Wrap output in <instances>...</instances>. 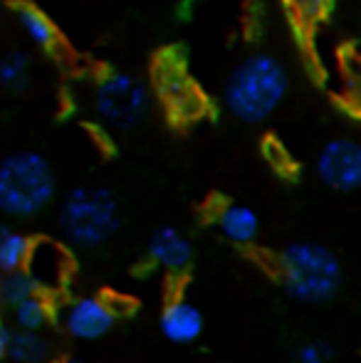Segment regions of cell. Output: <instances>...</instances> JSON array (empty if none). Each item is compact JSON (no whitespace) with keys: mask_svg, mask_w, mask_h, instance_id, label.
Returning a JSON list of instances; mask_svg holds the SVG:
<instances>
[{"mask_svg":"<svg viewBox=\"0 0 361 363\" xmlns=\"http://www.w3.org/2000/svg\"><path fill=\"white\" fill-rule=\"evenodd\" d=\"M57 196L55 168L38 151H15L0 161V216L38 218Z\"/></svg>","mask_w":361,"mask_h":363,"instance_id":"obj_3","label":"cell"},{"mask_svg":"<svg viewBox=\"0 0 361 363\" xmlns=\"http://www.w3.org/2000/svg\"><path fill=\"white\" fill-rule=\"evenodd\" d=\"M0 306H3V272H0Z\"/></svg>","mask_w":361,"mask_h":363,"instance_id":"obj_26","label":"cell"},{"mask_svg":"<svg viewBox=\"0 0 361 363\" xmlns=\"http://www.w3.org/2000/svg\"><path fill=\"white\" fill-rule=\"evenodd\" d=\"M317 178L339 193H354L361 188V141L339 136L327 141L314 158Z\"/></svg>","mask_w":361,"mask_h":363,"instance_id":"obj_7","label":"cell"},{"mask_svg":"<svg viewBox=\"0 0 361 363\" xmlns=\"http://www.w3.org/2000/svg\"><path fill=\"white\" fill-rule=\"evenodd\" d=\"M344 99L361 116V57L347 60L344 65Z\"/></svg>","mask_w":361,"mask_h":363,"instance_id":"obj_20","label":"cell"},{"mask_svg":"<svg viewBox=\"0 0 361 363\" xmlns=\"http://www.w3.org/2000/svg\"><path fill=\"white\" fill-rule=\"evenodd\" d=\"M277 279L292 299L304 304H324L342 289L344 267L337 252L327 245L299 240L279 250Z\"/></svg>","mask_w":361,"mask_h":363,"instance_id":"obj_2","label":"cell"},{"mask_svg":"<svg viewBox=\"0 0 361 363\" xmlns=\"http://www.w3.org/2000/svg\"><path fill=\"white\" fill-rule=\"evenodd\" d=\"M287 5L299 25H317L327 18L332 0H287Z\"/></svg>","mask_w":361,"mask_h":363,"instance_id":"obj_19","label":"cell"},{"mask_svg":"<svg viewBox=\"0 0 361 363\" xmlns=\"http://www.w3.org/2000/svg\"><path fill=\"white\" fill-rule=\"evenodd\" d=\"M62 324L72 339L99 341L114 329L116 306L104 296H79L65 306Z\"/></svg>","mask_w":361,"mask_h":363,"instance_id":"obj_9","label":"cell"},{"mask_svg":"<svg viewBox=\"0 0 361 363\" xmlns=\"http://www.w3.org/2000/svg\"><path fill=\"white\" fill-rule=\"evenodd\" d=\"M159 329L171 344L188 346V344H196L203 336L206 319H203L201 309L193 301H188L186 296H174L161 309Z\"/></svg>","mask_w":361,"mask_h":363,"instance_id":"obj_11","label":"cell"},{"mask_svg":"<svg viewBox=\"0 0 361 363\" xmlns=\"http://www.w3.org/2000/svg\"><path fill=\"white\" fill-rule=\"evenodd\" d=\"M25 272L33 277L35 287L43 294L52 296L67 289L70 274H72V257L67 247L55 240H33L30 255L25 259Z\"/></svg>","mask_w":361,"mask_h":363,"instance_id":"obj_8","label":"cell"},{"mask_svg":"<svg viewBox=\"0 0 361 363\" xmlns=\"http://www.w3.org/2000/svg\"><path fill=\"white\" fill-rule=\"evenodd\" d=\"M8 228H10V225H8V223H3V220H0V238H3V235L8 233Z\"/></svg>","mask_w":361,"mask_h":363,"instance_id":"obj_25","label":"cell"},{"mask_svg":"<svg viewBox=\"0 0 361 363\" xmlns=\"http://www.w3.org/2000/svg\"><path fill=\"white\" fill-rule=\"evenodd\" d=\"M289 91L287 67L274 55L255 52L235 65L226 79L223 101L235 119L260 124L270 119Z\"/></svg>","mask_w":361,"mask_h":363,"instance_id":"obj_1","label":"cell"},{"mask_svg":"<svg viewBox=\"0 0 361 363\" xmlns=\"http://www.w3.org/2000/svg\"><path fill=\"white\" fill-rule=\"evenodd\" d=\"M13 334H15V326L8 324V321H0V361H8V351H10V344H13Z\"/></svg>","mask_w":361,"mask_h":363,"instance_id":"obj_23","label":"cell"},{"mask_svg":"<svg viewBox=\"0 0 361 363\" xmlns=\"http://www.w3.org/2000/svg\"><path fill=\"white\" fill-rule=\"evenodd\" d=\"M38 287H35L33 277L23 269H15V272H5L3 274V304L8 309H13L15 304H20L28 296L38 294Z\"/></svg>","mask_w":361,"mask_h":363,"instance_id":"obj_18","label":"cell"},{"mask_svg":"<svg viewBox=\"0 0 361 363\" xmlns=\"http://www.w3.org/2000/svg\"><path fill=\"white\" fill-rule=\"evenodd\" d=\"M334 361V351L327 341H302V344L294 349L292 363H332Z\"/></svg>","mask_w":361,"mask_h":363,"instance_id":"obj_21","label":"cell"},{"mask_svg":"<svg viewBox=\"0 0 361 363\" xmlns=\"http://www.w3.org/2000/svg\"><path fill=\"white\" fill-rule=\"evenodd\" d=\"M198 3H201V0H176L174 18L179 20V23H191L198 13Z\"/></svg>","mask_w":361,"mask_h":363,"instance_id":"obj_22","label":"cell"},{"mask_svg":"<svg viewBox=\"0 0 361 363\" xmlns=\"http://www.w3.org/2000/svg\"><path fill=\"white\" fill-rule=\"evenodd\" d=\"M50 356V344L43 331L15 329L13 344L8 351V361L13 363H45Z\"/></svg>","mask_w":361,"mask_h":363,"instance_id":"obj_16","label":"cell"},{"mask_svg":"<svg viewBox=\"0 0 361 363\" xmlns=\"http://www.w3.org/2000/svg\"><path fill=\"white\" fill-rule=\"evenodd\" d=\"M13 326L15 329H30V331H43L45 326L52 321V301L48 294L38 291V294L28 296L13 309Z\"/></svg>","mask_w":361,"mask_h":363,"instance_id":"obj_14","label":"cell"},{"mask_svg":"<svg viewBox=\"0 0 361 363\" xmlns=\"http://www.w3.org/2000/svg\"><path fill=\"white\" fill-rule=\"evenodd\" d=\"M146 257L154 267H161L164 272L183 274L193 262V245L179 228L164 225L149 238Z\"/></svg>","mask_w":361,"mask_h":363,"instance_id":"obj_10","label":"cell"},{"mask_svg":"<svg viewBox=\"0 0 361 363\" xmlns=\"http://www.w3.org/2000/svg\"><path fill=\"white\" fill-rule=\"evenodd\" d=\"M213 223L228 242L240 247L252 245L260 235V218L250 206H243V203H223L216 211Z\"/></svg>","mask_w":361,"mask_h":363,"instance_id":"obj_12","label":"cell"},{"mask_svg":"<svg viewBox=\"0 0 361 363\" xmlns=\"http://www.w3.org/2000/svg\"><path fill=\"white\" fill-rule=\"evenodd\" d=\"M116 363H129V361H116Z\"/></svg>","mask_w":361,"mask_h":363,"instance_id":"obj_27","label":"cell"},{"mask_svg":"<svg viewBox=\"0 0 361 363\" xmlns=\"http://www.w3.org/2000/svg\"><path fill=\"white\" fill-rule=\"evenodd\" d=\"M60 363H87L84 359H79V356H67V359H62Z\"/></svg>","mask_w":361,"mask_h":363,"instance_id":"obj_24","label":"cell"},{"mask_svg":"<svg viewBox=\"0 0 361 363\" xmlns=\"http://www.w3.org/2000/svg\"><path fill=\"white\" fill-rule=\"evenodd\" d=\"M30 245H33V240L10 225L8 233L0 238V272L5 274V272H15V269H23L25 259L30 255Z\"/></svg>","mask_w":361,"mask_h":363,"instance_id":"obj_17","label":"cell"},{"mask_svg":"<svg viewBox=\"0 0 361 363\" xmlns=\"http://www.w3.org/2000/svg\"><path fill=\"white\" fill-rule=\"evenodd\" d=\"M154 84L156 94L164 101L171 119L179 124L198 121L208 109V99L186 69V62L181 57V50L169 48L156 57L154 65Z\"/></svg>","mask_w":361,"mask_h":363,"instance_id":"obj_6","label":"cell"},{"mask_svg":"<svg viewBox=\"0 0 361 363\" xmlns=\"http://www.w3.org/2000/svg\"><path fill=\"white\" fill-rule=\"evenodd\" d=\"M57 228L72 247L94 250L106 245L121 228L119 201L109 188L77 186L57 208Z\"/></svg>","mask_w":361,"mask_h":363,"instance_id":"obj_4","label":"cell"},{"mask_svg":"<svg viewBox=\"0 0 361 363\" xmlns=\"http://www.w3.org/2000/svg\"><path fill=\"white\" fill-rule=\"evenodd\" d=\"M15 18H18L20 30L25 33V38L43 52H55L60 48V30L55 28V23L50 20V15H45L40 8L30 3H18L15 8Z\"/></svg>","mask_w":361,"mask_h":363,"instance_id":"obj_13","label":"cell"},{"mask_svg":"<svg viewBox=\"0 0 361 363\" xmlns=\"http://www.w3.org/2000/svg\"><path fill=\"white\" fill-rule=\"evenodd\" d=\"M33 82V62L30 55L23 50H10L0 55V89L5 91H25Z\"/></svg>","mask_w":361,"mask_h":363,"instance_id":"obj_15","label":"cell"},{"mask_svg":"<svg viewBox=\"0 0 361 363\" xmlns=\"http://www.w3.org/2000/svg\"><path fill=\"white\" fill-rule=\"evenodd\" d=\"M154 96L144 79L121 69H106L96 77L91 89V109L96 119L114 131L136 129L149 119Z\"/></svg>","mask_w":361,"mask_h":363,"instance_id":"obj_5","label":"cell"}]
</instances>
